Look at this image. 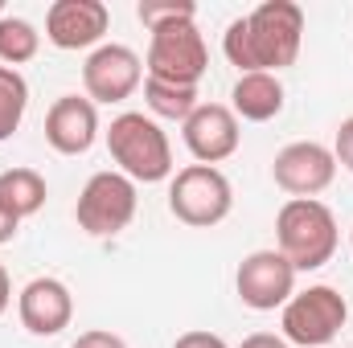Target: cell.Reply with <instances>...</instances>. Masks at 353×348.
I'll use <instances>...</instances> for the list:
<instances>
[{"instance_id": "obj_16", "label": "cell", "mask_w": 353, "mask_h": 348, "mask_svg": "<svg viewBox=\"0 0 353 348\" xmlns=\"http://www.w3.org/2000/svg\"><path fill=\"white\" fill-rule=\"evenodd\" d=\"M46 176L37 173V168H4L0 173V201L25 221V217H33L41 205H46Z\"/></svg>"}, {"instance_id": "obj_1", "label": "cell", "mask_w": 353, "mask_h": 348, "mask_svg": "<svg viewBox=\"0 0 353 348\" xmlns=\"http://www.w3.org/2000/svg\"><path fill=\"white\" fill-rule=\"evenodd\" d=\"M304 8L292 0H263L222 33V54L239 74H279L300 58Z\"/></svg>"}, {"instance_id": "obj_19", "label": "cell", "mask_w": 353, "mask_h": 348, "mask_svg": "<svg viewBox=\"0 0 353 348\" xmlns=\"http://www.w3.org/2000/svg\"><path fill=\"white\" fill-rule=\"evenodd\" d=\"M25 111H29V83L21 78V70L0 66V144L17 135Z\"/></svg>"}, {"instance_id": "obj_26", "label": "cell", "mask_w": 353, "mask_h": 348, "mask_svg": "<svg viewBox=\"0 0 353 348\" xmlns=\"http://www.w3.org/2000/svg\"><path fill=\"white\" fill-rule=\"evenodd\" d=\"M8 303H12V283H8V270L0 266V316L8 312Z\"/></svg>"}, {"instance_id": "obj_12", "label": "cell", "mask_w": 353, "mask_h": 348, "mask_svg": "<svg viewBox=\"0 0 353 348\" xmlns=\"http://www.w3.org/2000/svg\"><path fill=\"white\" fill-rule=\"evenodd\" d=\"M17 316H21L25 332H33V336H58L74 320V295L54 274L29 279L21 287V295H17Z\"/></svg>"}, {"instance_id": "obj_24", "label": "cell", "mask_w": 353, "mask_h": 348, "mask_svg": "<svg viewBox=\"0 0 353 348\" xmlns=\"http://www.w3.org/2000/svg\"><path fill=\"white\" fill-rule=\"evenodd\" d=\"M17 230H21V217L0 201V246H4V242H12V238H17Z\"/></svg>"}, {"instance_id": "obj_23", "label": "cell", "mask_w": 353, "mask_h": 348, "mask_svg": "<svg viewBox=\"0 0 353 348\" xmlns=\"http://www.w3.org/2000/svg\"><path fill=\"white\" fill-rule=\"evenodd\" d=\"M173 348H230L222 336H214V332H185V336H176L173 340Z\"/></svg>"}, {"instance_id": "obj_7", "label": "cell", "mask_w": 353, "mask_h": 348, "mask_svg": "<svg viewBox=\"0 0 353 348\" xmlns=\"http://www.w3.org/2000/svg\"><path fill=\"white\" fill-rule=\"evenodd\" d=\"M144 66H148V78L176 83V87H197L210 70V50H205V37H201L197 21H173V25L152 29Z\"/></svg>"}, {"instance_id": "obj_3", "label": "cell", "mask_w": 353, "mask_h": 348, "mask_svg": "<svg viewBox=\"0 0 353 348\" xmlns=\"http://www.w3.org/2000/svg\"><path fill=\"white\" fill-rule=\"evenodd\" d=\"M107 152L119 164V173L136 184H161L173 180V144L169 131L144 115V111H123L107 127Z\"/></svg>"}, {"instance_id": "obj_5", "label": "cell", "mask_w": 353, "mask_h": 348, "mask_svg": "<svg viewBox=\"0 0 353 348\" xmlns=\"http://www.w3.org/2000/svg\"><path fill=\"white\" fill-rule=\"evenodd\" d=\"M169 209L181 226H193V230H214L230 217L234 209V188L222 168H210V164H189L173 173L169 180Z\"/></svg>"}, {"instance_id": "obj_13", "label": "cell", "mask_w": 353, "mask_h": 348, "mask_svg": "<svg viewBox=\"0 0 353 348\" xmlns=\"http://www.w3.org/2000/svg\"><path fill=\"white\" fill-rule=\"evenodd\" d=\"M111 25V8L103 0H54L46 12V41L58 50H99Z\"/></svg>"}, {"instance_id": "obj_9", "label": "cell", "mask_w": 353, "mask_h": 348, "mask_svg": "<svg viewBox=\"0 0 353 348\" xmlns=\"http://www.w3.org/2000/svg\"><path fill=\"white\" fill-rule=\"evenodd\" d=\"M140 83H144V62L128 45L107 41L90 50V58L83 62V87L90 102H123L140 90Z\"/></svg>"}, {"instance_id": "obj_10", "label": "cell", "mask_w": 353, "mask_h": 348, "mask_svg": "<svg viewBox=\"0 0 353 348\" xmlns=\"http://www.w3.org/2000/svg\"><path fill=\"white\" fill-rule=\"evenodd\" d=\"M181 140L185 148L193 152L197 164H210L218 168L222 160H230L243 144V131H239V115L226 107V102H201L185 123H181Z\"/></svg>"}, {"instance_id": "obj_8", "label": "cell", "mask_w": 353, "mask_h": 348, "mask_svg": "<svg viewBox=\"0 0 353 348\" xmlns=\"http://www.w3.org/2000/svg\"><path fill=\"white\" fill-rule=\"evenodd\" d=\"M234 291L251 312H275L296 295V266L279 250H255L239 262Z\"/></svg>"}, {"instance_id": "obj_11", "label": "cell", "mask_w": 353, "mask_h": 348, "mask_svg": "<svg viewBox=\"0 0 353 348\" xmlns=\"http://www.w3.org/2000/svg\"><path fill=\"white\" fill-rule=\"evenodd\" d=\"M275 184L288 193V197H316L333 184L337 176V160H333V148L316 144V140H296L288 144L275 164H271Z\"/></svg>"}, {"instance_id": "obj_17", "label": "cell", "mask_w": 353, "mask_h": 348, "mask_svg": "<svg viewBox=\"0 0 353 348\" xmlns=\"http://www.w3.org/2000/svg\"><path fill=\"white\" fill-rule=\"evenodd\" d=\"M144 107H148L152 119L185 123L201 107V94H197V87H176V83H161V78H144Z\"/></svg>"}, {"instance_id": "obj_20", "label": "cell", "mask_w": 353, "mask_h": 348, "mask_svg": "<svg viewBox=\"0 0 353 348\" xmlns=\"http://www.w3.org/2000/svg\"><path fill=\"white\" fill-rule=\"evenodd\" d=\"M136 17L144 21V29H161V25H173V21H193L197 17V4L193 0H144L136 8Z\"/></svg>"}, {"instance_id": "obj_2", "label": "cell", "mask_w": 353, "mask_h": 348, "mask_svg": "<svg viewBox=\"0 0 353 348\" xmlns=\"http://www.w3.org/2000/svg\"><path fill=\"white\" fill-rule=\"evenodd\" d=\"M275 250L300 270H321L325 262H333L341 230L337 217L325 201L316 197H292L279 213H275Z\"/></svg>"}, {"instance_id": "obj_6", "label": "cell", "mask_w": 353, "mask_h": 348, "mask_svg": "<svg viewBox=\"0 0 353 348\" xmlns=\"http://www.w3.org/2000/svg\"><path fill=\"white\" fill-rule=\"evenodd\" d=\"M136 209H140L136 180H128L119 168H107V173H94L83 184L79 205H74V221L90 238H115L132 226Z\"/></svg>"}, {"instance_id": "obj_22", "label": "cell", "mask_w": 353, "mask_h": 348, "mask_svg": "<svg viewBox=\"0 0 353 348\" xmlns=\"http://www.w3.org/2000/svg\"><path fill=\"white\" fill-rule=\"evenodd\" d=\"M70 348H128V340H123V336H115V332L90 328V332H83V336H79Z\"/></svg>"}, {"instance_id": "obj_18", "label": "cell", "mask_w": 353, "mask_h": 348, "mask_svg": "<svg viewBox=\"0 0 353 348\" xmlns=\"http://www.w3.org/2000/svg\"><path fill=\"white\" fill-rule=\"evenodd\" d=\"M41 50V33L33 29V21L25 17H0V62L4 66H25L33 62Z\"/></svg>"}, {"instance_id": "obj_27", "label": "cell", "mask_w": 353, "mask_h": 348, "mask_svg": "<svg viewBox=\"0 0 353 348\" xmlns=\"http://www.w3.org/2000/svg\"><path fill=\"white\" fill-rule=\"evenodd\" d=\"M350 246H353V234H350Z\"/></svg>"}, {"instance_id": "obj_14", "label": "cell", "mask_w": 353, "mask_h": 348, "mask_svg": "<svg viewBox=\"0 0 353 348\" xmlns=\"http://www.w3.org/2000/svg\"><path fill=\"white\" fill-rule=\"evenodd\" d=\"M99 140V107L83 94H62L46 111V144L58 156H83Z\"/></svg>"}, {"instance_id": "obj_15", "label": "cell", "mask_w": 353, "mask_h": 348, "mask_svg": "<svg viewBox=\"0 0 353 348\" xmlns=\"http://www.w3.org/2000/svg\"><path fill=\"white\" fill-rule=\"evenodd\" d=\"M230 111L247 123H267L283 111V83L279 74H239L230 90Z\"/></svg>"}, {"instance_id": "obj_25", "label": "cell", "mask_w": 353, "mask_h": 348, "mask_svg": "<svg viewBox=\"0 0 353 348\" xmlns=\"http://www.w3.org/2000/svg\"><path fill=\"white\" fill-rule=\"evenodd\" d=\"M239 348H292V345H288L283 336H275V332H251Z\"/></svg>"}, {"instance_id": "obj_21", "label": "cell", "mask_w": 353, "mask_h": 348, "mask_svg": "<svg viewBox=\"0 0 353 348\" xmlns=\"http://www.w3.org/2000/svg\"><path fill=\"white\" fill-rule=\"evenodd\" d=\"M333 160L353 173V119H341V127H337V140H333Z\"/></svg>"}, {"instance_id": "obj_4", "label": "cell", "mask_w": 353, "mask_h": 348, "mask_svg": "<svg viewBox=\"0 0 353 348\" xmlns=\"http://www.w3.org/2000/svg\"><path fill=\"white\" fill-rule=\"evenodd\" d=\"M350 320V303L337 287L329 283H316V287H304L296 291L288 303H283V316H279V328H283V340L300 348H325L341 336Z\"/></svg>"}]
</instances>
